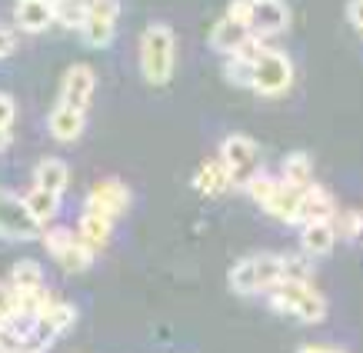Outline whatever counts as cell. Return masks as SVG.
I'll list each match as a JSON object with an SVG mask.
<instances>
[{
	"label": "cell",
	"mask_w": 363,
	"mask_h": 353,
	"mask_svg": "<svg viewBox=\"0 0 363 353\" xmlns=\"http://www.w3.org/2000/svg\"><path fill=\"white\" fill-rule=\"evenodd\" d=\"M270 310L286 313L300 323H323L327 320V300L310 280H280L264 293Z\"/></svg>",
	"instance_id": "obj_1"
},
{
	"label": "cell",
	"mask_w": 363,
	"mask_h": 353,
	"mask_svg": "<svg viewBox=\"0 0 363 353\" xmlns=\"http://www.w3.org/2000/svg\"><path fill=\"white\" fill-rule=\"evenodd\" d=\"M284 280V254H270V250H260V254H250L237 260L227 274V284H230L233 293L240 297H257V293H267V290Z\"/></svg>",
	"instance_id": "obj_2"
},
{
	"label": "cell",
	"mask_w": 363,
	"mask_h": 353,
	"mask_svg": "<svg viewBox=\"0 0 363 353\" xmlns=\"http://www.w3.org/2000/svg\"><path fill=\"white\" fill-rule=\"evenodd\" d=\"M177 64V37L167 23H147V30L140 37V74L147 84L164 87L174 77Z\"/></svg>",
	"instance_id": "obj_3"
},
{
	"label": "cell",
	"mask_w": 363,
	"mask_h": 353,
	"mask_svg": "<svg viewBox=\"0 0 363 353\" xmlns=\"http://www.w3.org/2000/svg\"><path fill=\"white\" fill-rule=\"evenodd\" d=\"M74 323H77V307H74L70 300H50V303L40 310V317L30 323V330H27V347L37 353L50 350Z\"/></svg>",
	"instance_id": "obj_4"
},
{
	"label": "cell",
	"mask_w": 363,
	"mask_h": 353,
	"mask_svg": "<svg viewBox=\"0 0 363 353\" xmlns=\"http://www.w3.org/2000/svg\"><path fill=\"white\" fill-rule=\"evenodd\" d=\"M294 84V64L284 50H267L257 64H253V74H250V90L260 94V97H280L286 94Z\"/></svg>",
	"instance_id": "obj_5"
},
{
	"label": "cell",
	"mask_w": 363,
	"mask_h": 353,
	"mask_svg": "<svg viewBox=\"0 0 363 353\" xmlns=\"http://www.w3.org/2000/svg\"><path fill=\"white\" fill-rule=\"evenodd\" d=\"M40 240H44L47 254L54 257L57 264H60V270H67V274H84V270L94 264V254L80 243L77 230H67V227H47V230L40 233Z\"/></svg>",
	"instance_id": "obj_6"
},
{
	"label": "cell",
	"mask_w": 363,
	"mask_h": 353,
	"mask_svg": "<svg viewBox=\"0 0 363 353\" xmlns=\"http://www.w3.org/2000/svg\"><path fill=\"white\" fill-rule=\"evenodd\" d=\"M220 164L227 167L233 187H247L253 174H260V150L250 137H240V133H230L220 144Z\"/></svg>",
	"instance_id": "obj_7"
},
{
	"label": "cell",
	"mask_w": 363,
	"mask_h": 353,
	"mask_svg": "<svg viewBox=\"0 0 363 353\" xmlns=\"http://www.w3.org/2000/svg\"><path fill=\"white\" fill-rule=\"evenodd\" d=\"M40 233L44 230L30 217V210H27L21 194L0 187V237L4 240H33Z\"/></svg>",
	"instance_id": "obj_8"
},
{
	"label": "cell",
	"mask_w": 363,
	"mask_h": 353,
	"mask_svg": "<svg viewBox=\"0 0 363 353\" xmlns=\"http://www.w3.org/2000/svg\"><path fill=\"white\" fill-rule=\"evenodd\" d=\"M84 210L87 213H100L107 220H117V217H123L130 210V190L121 180H100V184L90 187L87 200H84Z\"/></svg>",
	"instance_id": "obj_9"
},
{
	"label": "cell",
	"mask_w": 363,
	"mask_h": 353,
	"mask_svg": "<svg viewBox=\"0 0 363 353\" xmlns=\"http://www.w3.org/2000/svg\"><path fill=\"white\" fill-rule=\"evenodd\" d=\"M117 17H121V4L117 0H94L87 11V21L80 27V37L87 47H107L117 33Z\"/></svg>",
	"instance_id": "obj_10"
},
{
	"label": "cell",
	"mask_w": 363,
	"mask_h": 353,
	"mask_svg": "<svg viewBox=\"0 0 363 353\" xmlns=\"http://www.w3.org/2000/svg\"><path fill=\"white\" fill-rule=\"evenodd\" d=\"M94 87H97V77L87 64H70L67 67L64 80H60V103L74 107V111L87 113V103L94 97Z\"/></svg>",
	"instance_id": "obj_11"
},
{
	"label": "cell",
	"mask_w": 363,
	"mask_h": 353,
	"mask_svg": "<svg viewBox=\"0 0 363 353\" xmlns=\"http://www.w3.org/2000/svg\"><path fill=\"white\" fill-rule=\"evenodd\" d=\"M337 217V200L327 187L310 184L300 194V223H333Z\"/></svg>",
	"instance_id": "obj_12"
},
{
	"label": "cell",
	"mask_w": 363,
	"mask_h": 353,
	"mask_svg": "<svg viewBox=\"0 0 363 353\" xmlns=\"http://www.w3.org/2000/svg\"><path fill=\"white\" fill-rule=\"evenodd\" d=\"M300 194H303L300 187H290V184H284V180L277 176L274 194H270L260 207L280 223H300Z\"/></svg>",
	"instance_id": "obj_13"
},
{
	"label": "cell",
	"mask_w": 363,
	"mask_h": 353,
	"mask_svg": "<svg viewBox=\"0 0 363 353\" xmlns=\"http://www.w3.org/2000/svg\"><path fill=\"white\" fill-rule=\"evenodd\" d=\"M84 127H87V113L74 111V107H67V103H57L54 111H50V117H47V130H50V137L60 140V144H74L80 133H84Z\"/></svg>",
	"instance_id": "obj_14"
},
{
	"label": "cell",
	"mask_w": 363,
	"mask_h": 353,
	"mask_svg": "<svg viewBox=\"0 0 363 353\" xmlns=\"http://www.w3.org/2000/svg\"><path fill=\"white\" fill-rule=\"evenodd\" d=\"M286 23H290V7L284 0H274V4H253V21L250 30L260 33V37H274V33H284Z\"/></svg>",
	"instance_id": "obj_15"
},
{
	"label": "cell",
	"mask_w": 363,
	"mask_h": 353,
	"mask_svg": "<svg viewBox=\"0 0 363 353\" xmlns=\"http://www.w3.org/2000/svg\"><path fill=\"white\" fill-rule=\"evenodd\" d=\"M111 233H113V220L107 217H100V213H80L77 220V237L80 243L87 247L90 254H100V250H107V243H111Z\"/></svg>",
	"instance_id": "obj_16"
},
{
	"label": "cell",
	"mask_w": 363,
	"mask_h": 353,
	"mask_svg": "<svg viewBox=\"0 0 363 353\" xmlns=\"http://www.w3.org/2000/svg\"><path fill=\"white\" fill-rule=\"evenodd\" d=\"M21 30L27 33H44L47 27H54V4H44V0H17V11H13Z\"/></svg>",
	"instance_id": "obj_17"
},
{
	"label": "cell",
	"mask_w": 363,
	"mask_h": 353,
	"mask_svg": "<svg viewBox=\"0 0 363 353\" xmlns=\"http://www.w3.org/2000/svg\"><path fill=\"white\" fill-rule=\"evenodd\" d=\"M194 187H197L203 197H220V194H227V190L233 187L227 167L220 164V157L203 160V164L197 167V174H194Z\"/></svg>",
	"instance_id": "obj_18"
},
{
	"label": "cell",
	"mask_w": 363,
	"mask_h": 353,
	"mask_svg": "<svg viewBox=\"0 0 363 353\" xmlns=\"http://www.w3.org/2000/svg\"><path fill=\"white\" fill-rule=\"evenodd\" d=\"M250 37V27H243V23H237V21H230V17H220V21L210 27V47L217 50V54H227L230 57L237 47L243 44Z\"/></svg>",
	"instance_id": "obj_19"
},
{
	"label": "cell",
	"mask_w": 363,
	"mask_h": 353,
	"mask_svg": "<svg viewBox=\"0 0 363 353\" xmlns=\"http://www.w3.org/2000/svg\"><path fill=\"white\" fill-rule=\"evenodd\" d=\"M23 203H27V210H30V217L37 220V227H40V230L54 227L57 213H60V197H57V194L40 190V187H30L27 194H23Z\"/></svg>",
	"instance_id": "obj_20"
},
{
	"label": "cell",
	"mask_w": 363,
	"mask_h": 353,
	"mask_svg": "<svg viewBox=\"0 0 363 353\" xmlns=\"http://www.w3.org/2000/svg\"><path fill=\"white\" fill-rule=\"evenodd\" d=\"M67 184H70V170H67L64 160H57V157H44L37 170H33V187L40 190H50L57 197H64Z\"/></svg>",
	"instance_id": "obj_21"
},
{
	"label": "cell",
	"mask_w": 363,
	"mask_h": 353,
	"mask_svg": "<svg viewBox=\"0 0 363 353\" xmlns=\"http://www.w3.org/2000/svg\"><path fill=\"white\" fill-rule=\"evenodd\" d=\"M337 243L333 223H300V247L307 257H327Z\"/></svg>",
	"instance_id": "obj_22"
},
{
	"label": "cell",
	"mask_w": 363,
	"mask_h": 353,
	"mask_svg": "<svg viewBox=\"0 0 363 353\" xmlns=\"http://www.w3.org/2000/svg\"><path fill=\"white\" fill-rule=\"evenodd\" d=\"M280 180L290 184V187H310L313 184V160L307 154H290L284 157V167H280Z\"/></svg>",
	"instance_id": "obj_23"
},
{
	"label": "cell",
	"mask_w": 363,
	"mask_h": 353,
	"mask_svg": "<svg viewBox=\"0 0 363 353\" xmlns=\"http://www.w3.org/2000/svg\"><path fill=\"white\" fill-rule=\"evenodd\" d=\"M94 7V0H57L54 4V17L60 27L67 30H80L87 21V11Z\"/></svg>",
	"instance_id": "obj_24"
},
{
	"label": "cell",
	"mask_w": 363,
	"mask_h": 353,
	"mask_svg": "<svg viewBox=\"0 0 363 353\" xmlns=\"http://www.w3.org/2000/svg\"><path fill=\"white\" fill-rule=\"evenodd\" d=\"M11 287L13 290H33L44 287V270L37 260H17L11 270Z\"/></svg>",
	"instance_id": "obj_25"
},
{
	"label": "cell",
	"mask_w": 363,
	"mask_h": 353,
	"mask_svg": "<svg viewBox=\"0 0 363 353\" xmlns=\"http://www.w3.org/2000/svg\"><path fill=\"white\" fill-rule=\"evenodd\" d=\"M17 350H27V330L17 327V323L0 327V353H17Z\"/></svg>",
	"instance_id": "obj_26"
},
{
	"label": "cell",
	"mask_w": 363,
	"mask_h": 353,
	"mask_svg": "<svg viewBox=\"0 0 363 353\" xmlns=\"http://www.w3.org/2000/svg\"><path fill=\"white\" fill-rule=\"evenodd\" d=\"M17 323V293H13L11 280H0V327Z\"/></svg>",
	"instance_id": "obj_27"
},
{
	"label": "cell",
	"mask_w": 363,
	"mask_h": 353,
	"mask_svg": "<svg viewBox=\"0 0 363 353\" xmlns=\"http://www.w3.org/2000/svg\"><path fill=\"white\" fill-rule=\"evenodd\" d=\"M223 17H230V21L243 23V27H250L253 21V4L250 0H230V7H227V13Z\"/></svg>",
	"instance_id": "obj_28"
},
{
	"label": "cell",
	"mask_w": 363,
	"mask_h": 353,
	"mask_svg": "<svg viewBox=\"0 0 363 353\" xmlns=\"http://www.w3.org/2000/svg\"><path fill=\"white\" fill-rule=\"evenodd\" d=\"M13 117H17V107H13V97L0 90V133H11Z\"/></svg>",
	"instance_id": "obj_29"
},
{
	"label": "cell",
	"mask_w": 363,
	"mask_h": 353,
	"mask_svg": "<svg viewBox=\"0 0 363 353\" xmlns=\"http://www.w3.org/2000/svg\"><path fill=\"white\" fill-rule=\"evenodd\" d=\"M250 74H253V67H243V64H237L233 57H227V77H230V84L250 87Z\"/></svg>",
	"instance_id": "obj_30"
},
{
	"label": "cell",
	"mask_w": 363,
	"mask_h": 353,
	"mask_svg": "<svg viewBox=\"0 0 363 353\" xmlns=\"http://www.w3.org/2000/svg\"><path fill=\"white\" fill-rule=\"evenodd\" d=\"M347 17H350L353 27H360V30H363V0H350V7H347Z\"/></svg>",
	"instance_id": "obj_31"
},
{
	"label": "cell",
	"mask_w": 363,
	"mask_h": 353,
	"mask_svg": "<svg viewBox=\"0 0 363 353\" xmlns=\"http://www.w3.org/2000/svg\"><path fill=\"white\" fill-rule=\"evenodd\" d=\"M13 54V33L7 27H0V60Z\"/></svg>",
	"instance_id": "obj_32"
},
{
	"label": "cell",
	"mask_w": 363,
	"mask_h": 353,
	"mask_svg": "<svg viewBox=\"0 0 363 353\" xmlns=\"http://www.w3.org/2000/svg\"><path fill=\"white\" fill-rule=\"evenodd\" d=\"M297 353H347L340 347H323V343H307V347H300Z\"/></svg>",
	"instance_id": "obj_33"
},
{
	"label": "cell",
	"mask_w": 363,
	"mask_h": 353,
	"mask_svg": "<svg viewBox=\"0 0 363 353\" xmlns=\"http://www.w3.org/2000/svg\"><path fill=\"white\" fill-rule=\"evenodd\" d=\"M250 4H274V0H250Z\"/></svg>",
	"instance_id": "obj_34"
},
{
	"label": "cell",
	"mask_w": 363,
	"mask_h": 353,
	"mask_svg": "<svg viewBox=\"0 0 363 353\" xmlns=\"http://www.w3.org/2000/svg\"><path fill=\"white\" fill-rule=\"evenodd\" d=\"M17 353H37V350H30V347H27V350H17Z\"/></svg>",
	"instance_id": "obj_35"
},
{
	"label": "cell",
	"mask_w": 363,
	"mask_h": 353,
	"mask_svg": "<svg viewBox=\"0 0 363 353\" xmlns=\"http://www.w3.org/2000/svg\"><path fill=\"white\" fill-rule=\"evenodd\" d=\"M44 4H57V0H44Z\"/></svg>",
	"instance_id": "obj_36"
}]
</instances>
